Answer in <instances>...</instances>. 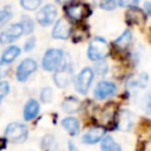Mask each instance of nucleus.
Returning a JSON list of instances; mask_svg holds the SVG:
<instances>
[{
  "mask_svg": "<svg viewBox=\"0 0 151 151\" xmlns=\"http://www.w3.org/2000/svg\"><path fill=\"white\" fill-rule=\"evenodd\" d=\"M98 2L103 9L111 11L116 7V0H98Z\"/></svg>",
  "mask_w": 151,
  "mask_h": 151,
  "instance_id": "a878e982",
  "label": "nucleus"
},
{
  "mask_svg": "<svg viewBox=\"0 0 151 151\" xmlns=\"http://www.w3.org/2000/svg\"><path fill=\"white\" fill-rule=\"evenodd\" d=\"M118 4L123 7H133L138 4V0H118Z\"/></svg>",
  "mask_w": 151,
  "mask_h": 151,
  "instance_id": "c756f323",
  "label": "nucleus"
},
{
  "mask_svg": "<svg viewBox=\"0 0 151 151\" xmlns=\"http://www.w3.org/2000/svg\"><path fill=\"white\" fill-rule=\"evenodd\" d=\"M71 34V25L66 19H59L52 31V37L55 39H67Z\"/></svg>",
  "mask_w": 151,
  "mask_h": 151,
  "instance_id": "9b49d317",
  "label": "nucleus"
},
{
  "mask_svg": "<svg viewBox=\"0 0 151 151\" xmlns=\"http://www.w3.org/2000/svg\"><path fill=\"white\" fill-rule=\"evenodd\" d=\"M20 54V48L18 46H9L7 47L4 52H2V57H1V60L6 64L8 63H12L18 55Z\"/></svg>",
  "mask_w": 151,
  "mask_h": 151,
  "instance_id": "f3484780",
  "label": "nucleus"
},
{
  "mask_svg": "<svg viewBox=\"0 0 151 151\" xmlns=\"http://www.w3.org/2000/svg\"><path fill=\"white\" fill-rule=\"evenodd\" d=\"M131 39H132V35H131V32L130 31H124L123 32V34L114 41V45L117 46V48H119V50H125L129 45H130V42H131Z\"/></svg>",
  "mask_w": 151,
  "mask_h": 151,
  "instance_id": "a211bd4d",
  "label": "nucleus"
},
{
  "mask_svg": "<svg viewBox=\"0 0 151 151\" xmlns=\"http://www.w3.org/2000/svg\"><path fill=\"white\" fill-rule=\"evenodd\" d=\"M145 110L147 113L151 114V93H149L145 98Z\"/></svg>",
  "mask_w": 151,
  "mask_h": 151,
  "instance_id": "7c9ffc66",
  "label": "nucleus"
},
{
  "mask_svg": "<svg viewBox=\"0 0 151 151\" xmlns=\"http://www.w3.org/2000/svg\"><path fill=\"white\" fill-rule=\"evenodd\" d=\"M117 91V87L111 81H100L94 88V97L97 99H105L113 96Z\"/></svg>",
  "mask_w": 151,
  "mask_h": 151,
  "instance_id": "9d476101",
  "label": "nucleus"
},
{
  "mask_svg": "<svg viewBox=\"0 0 151 151\" xmlns=\"http://www.w3.org/2000/svg\"><path fill=\"white\" fill-rule=\"evenodd\" d=\"M105 134V129L101 127V126H96V127H92L90 130H87L81 140L85 143V144H94L97 142H99Z\"/></svg>",
  "mask_w": 151,
  "mask_h": 151,
  "instance_id": "f8f14e48",
  "label": "nucleus"
},
{
  "mask_svg": "<svg viewBox=\"0 0 151 151\" xmlns=\"http://www.w3.org/2000/svg\"><path fill=\"white\" fill-rule=\"evenodd\" d=\"M68 151H79L78 149H77V146L74 145V143L73 142H68Z\"/></svg>",
  "mask_w": 151,
  "mask_h": 151,
  "instance_id": "473e14b6",
  "label": "nucleus"
},
{
  "mask_svg": "<svg viewBox=\"0 0 151 151\" xmlns=\"http://www.w3.org/2000/svg\"><path fill=\"white\" fill-rule=\"evenodd\" d=\"M133 124V116L129 111H122L117 118V126L120 130H130Z\"/></svg>",
  "mask_w": 151,
  "mask_h": 151,
  "instance_id": "4468645a",
  "label": "nucleus"
},
{
  "mask_svg": "<svg viewBox=\"0 0 151 151\" xmlns=\"http://www.w3.org/2000/svg\"><path fill=\"white\" fill-rule=\"evenodd\" d=\"M126 21L131 25H143L145 22V14L139 8H130L126 12Z\"/></svg>",
  "mask_w": 151,
  "mask_h": 151,
  "instance_id": "ddd939ff",
  "label": "nucleus"
},
{
  "mask_svg": "<svg viewBox=\"0 0 151 151\" xmlns=\"http://www.w3.org/2000/svg\"><path fill=\"white\" fill-rule=\"evenodd\" d=\"M27 127L21 123H12L5 130V137L14 143H21L27 138Z\"/></svg>",
  "mask_w": 151,
  "mask_h": 151,
  "instance_id": "7ed1b4c3",
  "label": "nucleus"
},
{
  "mask_svg": "<svg viewBox=\"0 0 151 151\" xmlns=\"http://www.w3.org/2000/svg\"><path fill=\"white\" fill-rule=\"evenodd\" d=\"M116 114V109H114V105H107L103 111H101V114H100V120L104 123V124H110L112 120H113V117Z\"/></svg>",
  "mask_w": 151,
  "mask_h": 151,
  "instance_id": "412c9836",
  "label": "nucleus"
},
{
  "mask_svg": "<svg viewBox=\"0 0 151 151\" xmlns=\"http://www.w3.org/2000/svg\"><path fill=\"white\" fill-rule=\"evenodd\" d=\"M37 67H38V65H37L35 60L29 59V58L24 59L17 68V79L19 81H25L37 70Z\"/></svg>",
  "mask_w": 151,
  "mask_h": 151,
  "instance_id": "423d86ee",
  "label": "nucleus"
},
{
  "mask_svg": "<svg viewBox=\"0 0 151 151\" xmlns=\"http://www.w3.org/2000/svg\"><path fill=\"white\" fill-rule=\"evenodd\" d=\"M110 47L105 39L103 38H93L87 48V57L93 61L103 60L109 54Z\"/></svg>",
  "mask_w": 151,
  "mask_h": 151,
  "instance_id": "f257e3e1",
  "label": "nucleus"
},
{
  "mask_svg": "<svg viewBox=\"0 0 151 151\" xmlns=\"http://www.w3.org/2000/svg\"><path fill=\"white\" fill-rule=\"evenodd\" d=\"M61 107H63V110H64L65 112L73 113V112H76V111L79 110V107H80V101H79L78 99H76V98H67V99L63 103Z\"/></svg>",
  "mask_w": 151,
  "mask_h": 151,
  "instance_id": "6ab92c4d",
  "label": "nucleus"
},
{
  "mask_svg": "<svg viewBox=\"0 0 151 151\" xmlns=\"http://www.w3.org/2000/svg\"><path fill=\"white\" fill-rule=\"evenodd\" d=\"M72 80V67L68 63H63L54 73V83L59 87H66Z\"/></svg>",
  "mask_w": 151,
  "mask_h": 151,
  "instance_id": "20e7f679",
  "label": "nucleus"
},
{
  "mask_svg": "<svg viewBox=\"0 0 151 151\" xmlns=\"http://www.w3.org/2000/svg\"><path fill=\"white\" fill-rule=\"evenodd\" d=\"M24 33L22 27L19 24H14L12 26H9L8 28H6L1 34H0V44L5 45V44H9L12 41H14L15 39H18L21 34Z\"/></svg>",
  "mask_w": 151,
  "mask_h": 151,
  "instance_id": "1a4fd4ad",
  "label": "nucleus"
},
{
  "mask_svg": "<svg viewBox=\"0 0 151 151\" xmlns=\"http://www.w3.org/2000/svg\"><path fill=\"white\" fill-rule=\"evenodd\" d=\"M64 52L58 48H51L46 51L42 58V67L46 71H55L64 61Z\"/></svg>",
  "mask_w": 151,
  "mask_h": 151,
  "instance_id": "f03ea898",
  "label": "nucleus"
},
{
  "mask_svg": "<svg viewBox=\"0 0 151 151\" xmlns=\"http://www.w3.org/2000/svg\"><path fill=\"white\" fill-rule=\"evenodd\" d=\"M40 98L42 100V103H50L53 98V91L50 87H45L42 88L41 93H40Z\"/></svg>",
  "mask_w": 151,
  "mask_h": 151,
  "instance_id": "393cba45",
  "label": "nucleus"
},
{
  "mask_svg": "<svg viewBox=\"0 0 151 151\" xmlns=\"http://www.w3.org/2000/svg\"><path fill=\"white\" fill-rule=\"evenodd\" d=\"M61 125L64 126V129L72 136L77 134L78 131H79V122L73 118V117H67V118H64L61 120Z\"/></svg>",
  "mask_w": 151,
  "mask_h": 151,
  "instance_id": "dca6fc26",
  "label": "nucleus"
},
{
  "mask_svg": "<svg viewBox=\"0 0 151 151\" xmlns=\"http://www.w3.org/2000/svg\"><path fill=\"white\" fill-rule=\"evenodd\" d=\"M34 46H35V38H28V39L25 41L24 50H25L26 52H28V51L33 50V48H34Z\"/></svg>",
  "mask_w": 151,
  "mask_h": 151,
  "instance_id": "c85d7f7f",
  "label": "nucleus"
},
{
  "mask_svg": "<svg viewBox=\"0 0 151 151\" xmlns=\"http://www.w3.org/2000/svg\"><path fill=\"white\" fill-rule=\"evenodd\" d=\"M2 74H4V61L0 59V78L2 77Z\"/></svg>",
  "mask_w": 151,
  "mask_h": 151,
  "instance_id": "72a5a7b5",
  "label": "nucleus"
},
{
  "mask_svg": "<svg viewBox=\"0 0 151 151\" xmlns=\"http://www.w3.org/2000/svg\"><path fill=\"white\" fill-rule=\"evenodd\" d=\"M12 17V11L9 7H5L4 9H0V28L8 22V20Z\"/></svg>",
  "mask_w": 151,
  "mask_h": 151,
  "instance_id": "b1692460",
  "label": "nucleus"
},
{
  "mask_svg": "<svg viewBox=\"0 0 151 151\" xmlns=\"http://www.w3.org/2000/svg\"><path fill=\"white\" fill-rule=\"evenodd\" d=\"M58 1H59L60 4H65V2H70L71 0H58Z\"/></svg>",
  "mask_w": 151,
  "mask_h": 151,
  "instance_id": "f704fd0d",
  "label": "nucleus"
},
{
  "mask_svg": "<svg viewBox=\"0 0 151 151\" xmlns=\"http://www.w3.org/2000/svg\"><path fill=\"white\" fill-rule=\"evenodd\" d=\"M101 149L104 151H122V147L119 146V144H117L111 136L104 137L101 142Z\"/></svg>",
  "mask_w": 151,
  "mask_h": 151,
  "instance_id": "aec40b11",
  "label": "nucleus"
},
{
  "mask_svg": "<svg viewBox=\"0 0 151 151\" xmlns=\"http://www.w3.org/2000/svg\"><path fill=\"white\" fill-rule=\"evenodd\" d=\"M8 90H9V86H8V83H0V103L1 100L4 99V97L8 93Z\"/></svg>",
  "mask_w": 151,
  "mask_h": 151,
  "instance_id": "cd10ccee",
  "label": "nucleus"
},
{
  "mask_svg": "<svg viewBox=\"0 0 151 151\" xmlns=\"http://www.w3.org/2000/svg\"><path fill=\"white\" fill-rule=\"evenodd\" d=\"M20 25H21L22 31H24L25 34H29V33L34 29V25H33L32 19L28 18V17H26V15H24V17L21 18V22H20Z\"/></svg>",
  "mask_w": 151,
  "mask_h": 151,
  "instance_id": "4be33fe9",
  "label": "nucleus"
},
{
  "mask_svg": "<svg viewBox=\"0 0 151 151\" xmlns=\"http://www.w3.org/2000/svg\"><path fill=\"white\" fill-rule=\"evenodd\" d=\"M106 71H107V66H106L105 61L99 60V61L96 64V72H97V73H99L100 76H103V74H105V73H106Z\"/></svg>",
  "mask_w": 151,
  "mask_h": 151,
  "instance_id": "bb28decb",
  "label": "nucleus"
},
{
  "mask_svg": "<svg viewBox=\"0 0 151 151\" xmlns=\"http://www.w3.org/2000/svg\"><path fill=\"white\" fill-rule=\"evenodd\" d=\"M144 7H145V11H146V13L151 17V1H146L145 4H144Z\"/></svg>",
  "mask_w": 151,
  "mask_h": 151,
  "instance_id": "2f4dec72",
  "label": "nucleus"
},
{
  "mask_svg": "<svg viewBox=\"0 0 151 151\" xmlns=\"http://www.w3.org/2000/svg\"><path fill=\"white\" fill-rule=\"evenodd\" d=\"M39 112V104L34 99H29L24 107V118L26 120L33 119Z\"/></svg>",
  "mask_w": 151,
  "mask_h": 151,
  "instance_id": "2eb2a0df",
  "label": "nucleus"
},
{
  "mask_svg": "<svg viewBox=\"0 0 151 151\" xmlns=\"http://www.w3.org/2000/svg\"><path fill=\"white\" fill-rule=\"evenodd\" d=\"M20 4L25 9L33 11V9H37L40 6L41 0H20Z\"/></svg>",
  "mask_w": 151,
  "mask_h": 151,
  "instance_id": "5701e85b",
  "label": "nucleus"
},
{
  "mask_svg": "<svg viewBox=\"0 0 151 151\" xmlns=\"http://www.w3.org/2000/svg\"><path fill=\"white\" fill-rule=\"evenodd\" d=\"M93 80V71L88 67H85L81 70V72L78 74L77 80H76V88L79 93L81 94H86L91 83Z\"/></svg>",
  "mask_w": 151,
  "mask_h": 151,
  "instance_id": "39448f33",
  "label": "nucleus"
},
{
  "mask_svg": "<svg viewBox=\"0 0 151 151\" xmlns=\"http://www.w3.org/2000/svg\"><path fill=\"white\" fill-rule=\"evenodd\" d=\"M57 8L54 5H46L37 13V20L40 25L47 26L52 24L57 17Z\"/></svg>",
  "mask_w": 151,
  "mask_h": 151,
  "instance_id": "0eeeda50",
  "label": "nucleus"
},
{
  "mask_svg": "<svg viewBox=\"0 0 151 151\" xmlns=\"http://www.w3.org/2000/svg\"><path fill=\"white\" fill-rule=\"evenodd\" d=\"M66 13L72 20L78 21V20H81L85 17H87L88 13H90V9H88L87 5L78 2V4H72V5L67 6L66 7Z\"/></svg>",
  "mask_w": 151,
  "mask_h": 151,
  "instance_id": "6e6552de",
  "label": "nucleus"
}]
</instances>
